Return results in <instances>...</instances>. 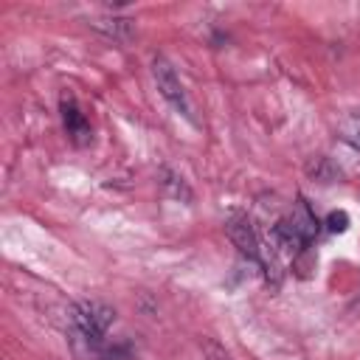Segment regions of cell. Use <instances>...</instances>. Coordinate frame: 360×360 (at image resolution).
Listing matches in <instances>:
<instances>
[{
	"label": "cell",
	"instance_id": "obj_3",
	"mask_svg": "<svg viewBox=\"0 0 360 360\" xmlns=\"http://www.w3.org/2000/svg\"><path fill=\"white\" fill-rule=\"evenodd\" d=\"M59 110H62V124H65L68 138H70L76 146H87V143L93 141V129H90L87 115H84L82 107L76 104V98H73V96H62Z\"/></svg>",
	"mask_w": 360,
	"mask_h": 360
},
{
	"label": "cell",
	"instance_id": "obj_2",
	"mask_svg": "<svg viewBox=\"0 0 360 360\" xmlns=\"http://www.w3.org/2000/svg\"><path fill=\"white\" fill-rule=\"evenodd\" d=\"M225 231H228L231 242L239 248L242 256H248V259H253V262L262 264V242H259V236H256L253 222H250L245 214H233V217L225 222Z\"/></svg>",
	"mask_w": 360,
	"mask_h": 360
},
{
	"label": "cell",
	"instance_id": "obj_1",
	"mask_svg": "<svg viewBox=\"0 0 360 360\" xmlns=\"http://www.w3.org/2000/svg\"><path fill=\"white\" fill-rule=\"evenodd\" d=\"M152 76H155V84H158L160 96H163L180 115H186L188 121H194L191 104H188V96H186V87H183V82L177 79L172 62L163 59V56H155V59H152Z\"/></svg>",
	"mask_w": 360,
	"mask_h": 360
},
{
	"label": "cell",
	"instance_id": "obj_4",
	"mask_svg": "<svg viewBox=\"0 0 360 360\" xmlns=\"http://www.w3.org/2000/svg\"><path fill=\"white\" fill-rule=\"evenodd\" d=\"M284 219L292 225V231H295L304 242H312V239H315V233H318V219H315V214L309 211V205H307L304 200H298L295 208H292V214L284 217Z\"/></svg>",
	"mask_w": 360,
	"mask_h": 360
},
{
	"label": "cell",
	"instance_id": "obj_9",
	"mask_svg": "<svg viewBox=\"0 0 360 360\" xmlns=\"http://www.w3.org/2000/svg\"><path fill=\"white\" fill-rule=\"evenodd\" d=\"M200 349L205 354V360H231V354L225 352V346L214 338H200Z\"/></svg>",
	"mask_w": 360,
	"mask_h": 360
},
{
	"label": "cell",
	"instance_id": "obj_7",
	"mask_svg": "<svg viewBox=\"0 0 360 360\" xmlns=\"http://www.w3.org/2000/svg\"><path fill=\"white\" fill-rule=\"evenodd\" d=\"M340 138H343L349 146L360 149V112H352V115L343 118V124H340Z\"/></svg>",
	"mask_w": 360,
	"mask_h": 360
},
{
	"label": "cell",
	"instance_id": "obj_5",
	"mask_svg": "<svg viewBox=\"0 0 360 360\" xmlns=\"http://www.w3.org/2000/svg\"><path fill=\"white\" fill-rule=\"evenodd\" d=\"M90 25H93L96 31H101V34L118 39V42H127V39H132V34H135V22L127 20V17H98V20H93Z\"/></svg>",
	"mask_w": 360,
	"mask_h": 360
},
{
	"label": "cell",
	"instance_id": "obj_6",
	"mask_svg": "<svg viewBox=\"0 0 360 360\" xmlns=\"http://www.w3.org/2000/svg\"><path fill=\"white\" fill-rule=\"evenodd\" d=\"M307 172H309L315 180H321V183H332V180L340 174L338 166H332L329 158H323V155H315V158L307 163Z\"/></svg>",
	"mask_w": 360,
	"mask_h": 360
},
{
	"label": "cell",
	"instance_id": "obj_10",
	"mask_svg": "<svg viewBox=\"0 0 360 360\" xmlns=\"http://www.w3.org/2000/svg\"><path fill=\"white\" fill-rule=\"evenodd\" d=\"M326 228H329L332 233H343V231L349 228V217H346V211H332V214L326 217Z\"/></svg>",
	"mask_w": 360,
	"mask_h": 360
},
{
	"label": "cell",
	"instance_id": "obj_8",
	"mask_svg": "<svg viewBox=\"0 0 360 360\" xmlns=\"http://www.w3.org/2000/svg\"><path fill=\"white\" fill-rule=\"evenodd\" d=\"M160 177H163L160 183L172 191V197H177V200H191V191H188V186L183 183V177H177V174H174V172H169V169H163V172H160Z\"/></svg>",
	"mask_w": 360,
	"mask_h": 360
}]
</instances>
